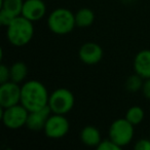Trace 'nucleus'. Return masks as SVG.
<instances>
[{
  "instance_id": "20",
  "label": "nucleus",
  "mask_w": 150,
  "mask_h": 150,
  "mask_svg": "<svg viewBox=\"0 0 150 150\" xmlns=\"http://www.w3.org/2000/svg\"><path fill=\"white\" fill-rule=\"evenodd\" d=\"M11 80V70L5 64H0V84Z\"/></svg>"
},
{
  "instance_id": "13",
  "label": "nucleus",
  "mask_w": 150,
  "mask_h": 150,
  "mask_svg": "<svg viewBox=\"0 0 150 150\" xmlns=\"http://www.w3.org/2000/svg\"><path fill=\"white\" fill-rule=\"evenodd\" d=\"M80 141L82 144L88 147H96L102 141V136L99 129H97L94 125H86L80 131L79 134Z\"/></svg>"
},
{
  "instance_id": "12",
  "label": "nucleus",
  "mask_w": 150,
  "mask_h": 150,
  "mask_svg": "<svg viewBox=\"0 0 150 150\" xmlns=\"http://www.w3.org/2000/svg\"><path fill=\"white\" fill-rule=\"evenodd\" d=\"M134 71L143 79L150 78V50H142L134 58Z\"/></svg>"
},
{
  "instance_id": "6",
  "label": "nucleus",
  "mask_w": 150,
  "mask_h": 150,
  "mask_svg": "<svg viewBox=\"0 0 150 150\" xmlns=\"http://www.w3.org/2000/svg\"><path fill=\"white\" fill-rule=\"evenodd\" d=\"M1 121L8 129H19L26 127L29 111L20 103L13 106L2 108L1 107Z\"/></svg>"
},
{
  "instance_id": "17",
  "label": "nucleus",
  "mask_w": 150,
  "mask_h": 150,
  "mask_svg": "<svg viewBox=\"0 0 150 150\" xmlns=\"http://www.w3.org/2000/svg\"><path fill=\"white\" fill-rule=\"evenodd\" d=\"M125 118L136 127V125H140L142 121L144 120V117H145V112H144L143 108L138 105L129 107V109L125 112Z\"/></svg>"
},
{
  "instance_id": "8",
  "label": "nucleus",
  "mask_w": 150,
  "mask_h": 150,
  "mask_svg": "<svg viewBox=\"0 0 150 150\" xmlns=\"http://www.w3.org/2000/svg\"><path fill=\"white\" fill-rule=\"evenodd\" d=\"M21 103V86L15 81L0 84V107L7 108Z\"/></svg>"
},
{
  "instance_id": "7",
  "label": "nucleus",
  "mask_w": 150,
  "mask_h": 150,
  "mask_svg": "<svg viewBox=\"0 0 150 150\" xmlns=\"http://www.w3.org/2000/svg\"><path fill=\"white\" fill-rule=\"evenodd\" d=\"M70 129V122L66 115L52 113L44 125L43 133L50 139L58 140L64 138Z\"/></svg>"
},
{
  "instance_id": "22",
  "label": "nucleus",
  "mask_w": 150,
  "mask_h": 150,
  "mask_svg": "<svg viewBox=\"0 0 150 150\" xmlns=\"http://www.w3.org/2000/svg\"><path fill=\"white\" fill-rule=\"evenodd\" d=\"M135 150H150V140L140 139L134 145Z\"/></svg>"
},
{
  "instance_id": "21",
  "label": "nucleus",
  "mask_w": 150,
  "mask_h": 150,
  "mask_svg": "<svg viewBox=\"0 0 150 150\" xmlns=\"http://www.w3.org/2000/svg\"><path fill=\"white\" fill-rule=\"evenodd\" d=\"M17 17H13V16L6 13V11H3V9H0V24H1V26H3V27H7Z\"/></svg>"
},
{
  "instance_id": "4",
  "label": "nucleus",
  "mask_w": 150,
  "mask_h": 150,
  "mask_svg": "<svg viewBox=\"0 0 150 150\" xmlns=\"http://www.w3.org/2000/svg\"><path fill=\"white\" fill-rule=\"evenodd\" d=\"M135 136V125H132L125 117L112 121L108 129V138L120 148L129 145Z\"/></svg>"
},
{
  "instance_id": "11",
  "label": "nucleus",
  "mask_w": 150,
  "mask_h": 150,
  "mask_svg": "<svg viewBox=\"0 0 150 150\" xmlns=\"http://www.w3.org/2000/svg\"><path fill=\"white\" fill-rule=\"evenodd\" d=\"M50 114H52V111L48 106L43 109H40V110L29 112L26 127L34 132L43 131L44 125H45Z\"/></svg>"
},
{
  "instance_id": "5",
  "label": "nucleus",
  "mask_w": 150,
  "mask_h": 150,
  "mask_svg": "<svg viewBox=\"0 0 150 150\" xmlns=\"http://www.w3.org/2000/svg\"><path fill=\"white\" fill-rule=\"evenodd\" d=\"M75 105L74 94L66 88H59L50 94L48 107L52 113L66 115Z\"/></svg>"
},
{
  "instance_id": "16",
  "label": "nucleus",
  "mask_w": 150,
  "mask_h": 150,
  "mask_svg": "<svg viewBox=\"0 0 150 150\" xmlns=\"http://www.w3.org/2000/svg\"><path fill=\"white\" fill-rule=\"evenodd\" d=\"M24 1L25 0H1L0 9H3L13 17H19L22 15Z\"/></svg>"
},
{
  "instance_id": "15",
  "label": "nucleus",
  "mask_w": 150,
  "mask_h": 150,
  "mask_svg": "<svg viewBox=\"0 0 150 150\" xmlns=\"http://www.w3.org/2000/svg\"><path fill=\"white\" fill-rule=\"evenodd\" d=\"M11 80L15 81L17 83H23L27 78L28 75V67L22 61L15 62L11 67Z\"/></svg>"
},
{
  "instance_id": "14",
  "label": "nucleus",
  "mask_w": 150,
  "mask_h": 150,
  "mask_svg": "<svg viewBox=\"0 0 150 150\" xmlns=\"http://www.w3.org/2000/svg\"><path fill=\"white\" fill-rule=\"evenodd\" d=\"M95 13L88 7H81L75 13V23L76 27L86 29L94 24L95 22Z\"/></svg>"
},
{
  "instance_id": "19",
  "label": "nucleus",
  "mask_w": 150,
  "mask_h": 150,
  "mask_svg": "<svg viewBox=\"0 0 150 150\" xmlns=\"http://www.w3.org/2000/svg\"><path fill=\"white\" fill-rule=\"evenodd\" d=\"M97 149L98 150H120L121 148L118 145L114 143L112 140L108 139H104L101 141V143L97 146Z\"/></svg>"
},
{
  "instance_id": "23",
  "label": "nucleus",
  "mask_w": 150,
  "mask_h": 150,
  "mask_svg": "<svg viewBox=\"0 0 150 150\" xmlns=\"http://www.w3.org/2000/svg\"><path fill=\"white\" fill-rule=\"evenodd\" d=\"M141 92H142V94H143V96L145 97L147 100H150V78L144 79Z\"/></svg>"
},
{
  "instance_id": "3",
  "label": "nucleus",
  "mask_w": 150,
  "mask_h": 150,
  "mask_svg": "<svg viewBox=\"0 0 150 150\" xmlns=\"http://www.w3.org/2000/svg\"><path fill=\"white\" fill-rule=\"evenodd\" d=\"M46 24L50 31L57 35H67L76 28L75 13L66 7H58L50 13Z\"/></svg>"
},
{
  "instance_id": "9",
  "label": "nucleus",
  "mask_w": 150,
  "mask_h": 150,
  "mask_svg": "<svg viewBox=\"0 0 150 150\" xmlns=\"http://www.w3.org/2000/svg\"><path fill=\"white\" fill-rule=\"evenodd\" d=\"M104 52L101 45L93 41L83 43L78 50V58L86 65H96L101 62Z\"/></svg>"
},
{
  "instance_id": "1",
  "label": "nucleus",
  "mask_w": 150,
  "mask_h": 150,
  "mask_svg": "<svg viewBox=\"0 0 150 150\" xmlns=\"http://www.w3.org/2000/svg\"><path fill=\"white\" fill-rule=\"evenodd\" d=\"M48 99H50V93L41 81L30 79L22 83L21 104L29 112L47 107Z\"/></svg>"
},
{
  "instance_id": "2",
  "label": "nucleus",
  "mask_w": 150,
  "mask_h": 150,
  "mask_svg": "<svg viewBox=\"0 0 150 150\" xmlns=\"http://www.w3.org/2000/svg\"><path fill=\"white\" fill-rule=\"evenodd\" d=\"M34 32L33 22L21 15L6 27V38L11 45L23 47L33 39Z\"/></svg>"
},
{
  "instance_id": "10",
  "label": "nucleus",
  "mask_w": 150,
  "mask_h": 150,
  "mask_svg": "<svg viewBox=\"0 0 150 150\" xmlns=\"http://www.w3.org/2000/svg\"><path fill=\"white\" fill-rule=\"evenodd\" d=\"M46 4L43 0H25L22 16L33 23L42 20L46 16Z\"/></svg>"
},
{
  "instance_id": "18",
  "label": "nucleus",
  "mask_w": 150,
  "mask_h": 150,
  "mask_svg": "<svg viewBox=\"0 0 150 150\" xmlns=\"http://www.w3.org/2000/svg\"><path fill=\"white\" fill-rule=\"evenodd\" d=\"M143 82V78L140 75H138L137 73H135V74L129 75L127 77V79L125 80V88L129 93H138L139 91L142 90Z\"/></svg>"
}]
</instances>
